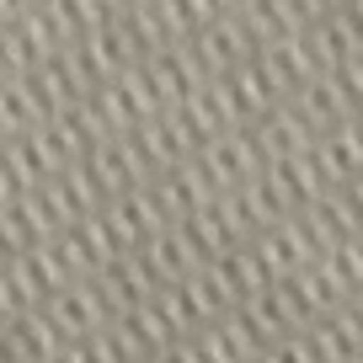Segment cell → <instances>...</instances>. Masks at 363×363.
<instances>
[{
    "label": "cell",
    "instance_id": "obj_2",
    "mask_svg": "<svg viewBox=\"0 0 363 363\" xmlns=\"http://www.w3.org/2000/svg\"><path fill=\"white\" fill-rule=\"evenodd\" d=\"M347 305H352V315H358V326H363V289H358V294L347 299Z\"/></svg>",
    "mask_w": 363,
    "mask_h": 363
},
{
    "label": "cell",
    "instance_id": "obj_1",
    "mask_svg": "<svg viewBox=\"0 0 363 363\" xmlns=\"http://www.w3.org/2000/svg\"><path fill=\"white\" fill-rule=\"evenodd\" d=\"M48 315H54V326L65 331V342H75V337H91V331L113 326L118 305H113V294H107V284L91 272V278H75V284H65L54 299H48Z\"/></svg>",
    "mask_w": 363,
    "mask_h": 363
}]
</instances>
